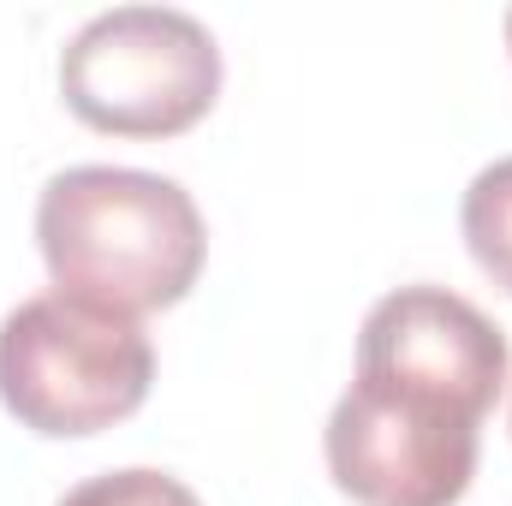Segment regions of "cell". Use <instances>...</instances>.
<instances>
[{
	"label": "cell",
	"mask_w": 512,
	"mask_h": 506,
	"mask_svg": "<svg viewBox=\"0 0 512 506\" xmlns=\"http://www.w3.org/2000/svg\"><path fill=\"white\" fill-rule=\"evenodd\" d=\"M36 251L54 292L149 316L173 310L209 256L191 191L143 167H66L36 197Z\"/></svg>",
	"instance_id": "cell-1"
},
{
	"label": "cell",
	"mask_w": 512,
	"mask_h": 506,
	"mask_svg": "<svg viewBox=\"0 0 512 506\" xmlns=\"http://www.w3.org/2000/svg\"><path fill=\"white\" fill-rule=\"evenodd\" d=\"M155 346L120 310L36 292L0 322V405L48 441L102 435L149 399Z\"/></svg>",
	"instance_id": "cell-2"
},
{
	"label": "cell",
	"mask_w": 512,
	"mask_h": 506,
	"mask_svg": "<svg viewBox=\"0 0 512 506\" xmlns=\"http://www.w3.org/2000/svg\"><path fill=\"white\" fill-rule=\"evenodd\" d=\"M60 96L90 131L179 137L221 96V48L179 6H114L60 48Z\"/></svg>",
	"instance_id": "cell-3"
},
{
	"label": "cell",
	"mask_w": 512,
	"mask_h": 506,
	"mask_svg": "<svg viewBox=\"0 0 512 506\" xmlns=\"http://www.w3.org/2000/svg\"><path fill=\"white\" fill-rule=\"evenodd\" d=\"M477 429L447 399L358 376L328 411L322 453L358 506H459L477 477Z\"/></svg>",
	"instance_id": "cell-4"
},
{
	"label": "cell",
	"mask_w": 512,
	"mask_h": 506,
	"mask_svg": "<svg viewBox=\"0 0 512 506\" xmlns=\"http://www.w3.org/2000/svg\"><path fill=\"white\" fill-rule=\"evenodd\" d=\"M507 370V334L447 286H399L376 298V310L358 328V376L417 387L471 411L477 423L495 411Z\"/></svg>",
	"instance_id": "cell-5"
},
{
	"label": "cell",
	"mask_w": 512,
	"mask_h": 506,
	"mask_svg": "<svg viewBox=\"0 0 512 506\" xmlns=\"http://www.w3.org/2000/svg\"><path fill=\"white\" fill-rule=\"evenodd\" d=\"M459 227H465L471 262H477L501 292H512V155L489 161V167L465 185Z\"/></svg>",
	"instance_id": "cell-6"
},
{
	"label": "cell",
	"mask_w": 512,
	"mask_h": 506,
	"mask_svg": "<svg viewBox=\"0 0 512 506\" xmlns=\"http://www.w3.org/2000/svg\"><path fill=\"white\" fill-rule=\"evenodd\" d=\"M60 506H203V501L179 477L149 471V465H131V471H102V477L66 489Z\"/></svg>",
	"instance_id": "cell-7"
},
{
	"label": "cell",
	"mask_w": 512,
	"mask_h": 506,
	"mask_svg": "<svg viewBox=\"0 0 512 506\" xmlns=\"http://www.w3.org/2000/svg\"><path fill=\"white\" fill-rule=\"evenodd\" d=\"M507 48H512V12H507Z\"/></svg>",
	"instance_id": "cell-8"
}]
</instances>
